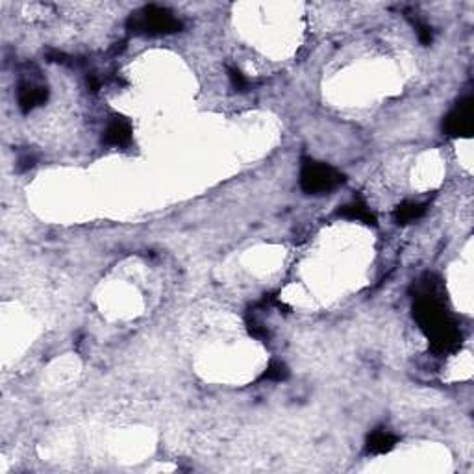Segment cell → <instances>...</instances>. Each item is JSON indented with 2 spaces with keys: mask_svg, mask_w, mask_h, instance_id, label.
<instances>
[{
  "mask_svg": "<svg viewBox=\"0 0 474 474\" xmlns=\"http://www.w3.org/2000/svg\"><path fill=\"white\" fill-rule=\"evenodd\" d=\"M87 84H89V87L93 91H99V80H96V76L95 74H91V76H87Z\"/></svg>",
  "mask_w": 474,
  "mask_h": 474,
  "instance_id": "4fadbf2b",
  "label": "cell"
},
{
  "mask_svg": "<svg viewBox=\"0 0 474 474\" xmlns=\"http://www.w3.org/2000/svg\"><path fill=\"white\" fill-rule=\"evenodd\" d=\"M289 376V369H287V365L282 364V361H271L267 365V369H265L264 376L261 380H269V382H284Z\"/></svg>",
  "mask_w": 474,
  "mask_h": 474,
  "instance_id": "30bf717a",
  "label": "cell"
},
{
  "mask_svg": "<svg viewBox=\"0 0 474 474\" xmlns=\"http://www.w3.org/2000/svg\"><path fill=\"white\" fill-rule=\"evenodd\" d=\"M426 213V206L419 202H402L395 210V219L398 224H410V222L421 219Z\"/></svg>",
  "mask_w": 474,
  "mask_h": 474,
  "instance_id": "9c48e42d",
  "label": "cell"
},
{
  "mask_svg": "<svg viewBox=\"0 0 474 474\" xmlns=\"http://www.w3.org/2000/svg\"><path fill=\"white\" fill-rule=\"evenodd\" d=\"M345 182V176L328 164L311 158H302L301 187L308 195H324Z\"/></svg>",
  "mask_w": 474,
  "mask_h": 474,
  "instance_id": "3957f363",
  "label": "cell"
},
{
  "mask_svg": "<svg viewBox=\"0 0 474 474\" xmlns=\"http://www.w3.org/2000/svg\"><path fill=\"white\" fill-rule=\"evenodd\" d=\"M48 99V89L45 85H36L32 82H21L19 89H17V101H19V108L24 113L32 111L37 106L45 104Z\"/></svg>",
  "mask_w": 474,
  "mask_h": 474,
  "instance_id": "5b68a950",
  "label": "cell"
},
{
  "mask_svg": "<svg viewBox=\"0 0 474 474\" xmlns=\"http://www.w3.org/2000/svg\"><path fill=\"white\" fill-rule=\"evenodd\" d=\"M474 128V101L465 96L454 106L443 121V130L450 137H471Z\"/></svg>",
  "mask_w": 474,
  "mask_h": 474,
  "instance_id": "277c9868",
  "label": "cell"
},
{
  "mask_svg": "<svg viewBox=\"0 0 474 474\" xmlns=\"http://www.w3.org/2000/svg\"><path fill=\"white\" fill-rule=\"evenodd\" d=\"M338 215L343 219H350V221H359L367 224V227H376V217L373 211L367 208V204L361 201H356L352 204L341 206L338 211Z\"/></svg>",
  "mask_w": 474,
  "mask_h": 474,
  "instance_id": "52a82bcc",
  "label": "cell"
},
{
  "mask_svg": "<svg viewBox=\"0 0 474 474\" xmlns=\"http://www.w3.org/2000/svg\"><path fill=\"white\" fill-rule=\"evenodd\" d=\"M411 22H413V27H415L419 41H421L422 45H430V43H432V28L428 27L426 22L419 21V19H411Z\"/></svg>",
  "mask_w": 474,
  "mask_h": 474,
  "instance_id": "8fae6325",
  "label": "cell"
},
{
  "mask_svg": "<svg viewBox=\"0 0 474 474\" xmlns=\"http://www.w3.org/2000/svg\"><path fill=\"white\" fill-rule=\"evenodd\" d=\"M128 28L145 36H167L182 30V22L161 6H145L130 15Z\"/></svg>",
  "mask_w": 474,
  "mask_h": 474,
  "instance_id": "7a4b0ae2",
  "label": "cell"
},
{
  "mask_svg": "<svg viewBox=\"0 0 474 474\" xmlns=\"http://www.w3.org/2000/svg\"><path fill=\"white\" fill-rule=\"evenodd\" d=\"M415 319L421 328L428 333L432 341L433 350L438 352H452L461 343L458 328L452 319L447 315L441 302L432 293H422L417 296L415 302Z\"/></svg>",
  "mask_w": 474,
  "mask_h": 474,
  "instance_id": "6da1fadb",
  "label": "cell"
},
{
  "mask_svg": "<svg viewBox=\"0 0 474 474\" xmlns=\"http://www.w3.org/2000/svg\"><path fill=\"white\" fill-rule=\"evenodd\" d=\"M396 445V438L385 430H376L367 438V452L369 454H385L393 450Z\"/></svg>",
  "mask_w": 474,
  "mask_h": 474,
  "instance_id": "ba28073f",
  "label": "cell"
},
{
  "mask_svg": "<svg viewBox=\"0 0 474 474\" xmlns=\"http://www.w3.org/2000/svg\"><path fill=\"white\" fill-rule=\"evenodd\" d=\"M102 139L110 147H124L132 139V127H130V122L127 119H122V117H115L108 124V128H106Z\"/></svg>",
  "mask_w": 474,
  "mask_h": 474,
  "instance_id": "8992f818",
  "label": "cell"
},
{
  "mask_svg": "<svg viewBox=\"0 0 474 474\" xmlns=\"http://www.w3.org/2000/svg\"><path fill=\"white\" fill-rule=\"evenodd\" d=\"M228 76H230V82H232V85L237 91H245L248 87V82L247 78H245V74H243L237 67L228 69Z\"/></svg>",
  "mask_w": 474,
  "mask_h": 474,
  "instance_id": "7c38bea8",
  "label": "cell"
}]
</instances>
